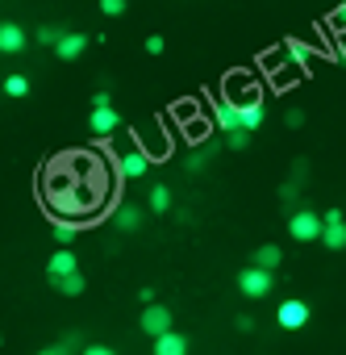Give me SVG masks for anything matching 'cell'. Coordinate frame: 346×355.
<instances>
[{
  "label": "cell",
  "instance_id": "6",
  "mask_svg": "<svg viewBox=\"0 0 346 355\" xmlns=\"http://www.w3.org/2000/svg\"><path fill=\"white\" fill-rule=\"evenodd\" d=\"M92 134H100V138H109L117 125H121V117H117V109L113 105H92Z\"/></svg>",
  "mask_w": 346,
  "mask_h": 355
},
{
  "label": "cell",
  "instance_id": "18",
  "mask_svg": "<svg viewBox=\"0 0 346 355\" xmlns=\"http://www.w3.org/2000/svg\"><path fill=\"white\" fill-rule=\"evenodd\" d=\"M55 284H59V293H63V297H80V293H84V272H71V276H59Z\"/></svg>",
  "mask_w": 346,
  "mask_h": 355
},
{
  "label": "cell",
  "instance_id": "13",
  "mask_svg": "<svg viewBox=\"0 0 346 355\" xmlns=\"http://www.w3.org/2000/svg\"><path fill=\"white\" fill-rule=\"evenodd\" d=\"M21 46H26V30L13 26V21H5V26H0V51H5V55H17Z\"/></svg>",
  "mask_w": 346,
  "mask_h": 355
},
{
  "label": "cell",
  "instance_id": "5",
  "mask_svg": "<svg viewBox=\"0 0 346 355\" xmlns=\"http://www.w3.org/2000/svg\"><path fill=\"white\" fill-rule=\"evenodd\" d=\"M163 330H171V309H163V305L150 301V305L142 309V334L154 338V334H163Z\"/></svg>",
  "mask_w": 346,
  "mask_h": 355
},
{
  "label": "cell",
  "instance_id": "24",
  "mask_svg": "<svg viewBox=\"0 0 346 355\" xmlns=\"http://www.w3.org/2000/svg\"><path fill=\"white\" fill-rule=\"evenodd\" d=\"M246 142H251V130H230V146L234 150H242Z\"/></svg>",
  "mask_w": 346,
  "mask_h": 355
},
{
  "label": "cell",
  "instance_id": "23",
  "mask_svg": "<svg viewBox=\"0 0 346 355\" xmlns=\"http://www.w3.org/2000/svg\"><path fill=\"white\" fill-rule=\"evenodd\" d=\"M100 13L104 17H121L125 13V0H100Z\"/></svg>",
  "mask_w": 346,
  "mask_h": 355
},
{
  "label": "cell",
  "instance_id": "21",
  "mask_svg": "<svg viewBox=\"0 0 346 355\" xmlns=\"http://www.w3.org/2000/svg\"><path fill=\"white\" fill-rule=\"evenodd\" d=\"M117 226H121V230H138V226H142V214H138V209H121V214H117Z\"/></svg>",
  "mask_w": 346,
  "mask_h": 355
},
{
  "label": "cell",
  "instance_id": "1",
  "mask_svg": "<svg viewBox=\"0 0 346 355\" xmlns=\"http://www.w3.org/2000/svg\"><path fill=\"white\" fill-rule=\"evenodd\" d=\"M42 197L55 218H92L109 197V180L92 155H63L42 175Z\"/></svg>",
  "mask_w": 346,
  "mask_h": 355
},
{
  "label": "cell",
  "instance_id": "11",
  "mask_svg": "<svg viewBox=\"0 0 346 355\" xmlns=\"http://www.w3.org/2000/svg\"><path fill=\"white\" fill-rule=\"evenodd\" d=\"M146 167H150L146 150H129V155H121V159H117V171L125 175V180H138V175H146Z\"/></svg>",
  "mask_w": 346,
  "mask_h": 355
},
{
  "label": "cell",
  "instance_id": "14",
  "mask_svg": "<svg viewBox=\"0 0 346 355\" xmlns=\"http://www.w3.org/2000/svg\"><path fill=\"white\" fill-rule=\"evenodd\" d=\"M75 234H84V218H55V239L63 247L75 243Z\"/></svg>",
  "mask_w": 346,
  "mask_h": 355
},
{
  "label": "cell",
  "instance_id": "20",
  "mask_svg": "<svg viewBox=\"0 0 346 355\" xmlns=\"http://www.w3.org/2000/svg\"><path fill=\"white\" fill-rule=\"evenodd\" d=\"M5 92H9V96H26V92H30V80H26V76H9V80H5Z\"/></svg>",
  "mask_w": 346,
  "mask_h": 355
},
{
  "label": "cell",
  "instance_id": "8",
  "mask_svg": "<svg viewBox=\"0 0 346 355\" xmlns=\"http://www.w3.org/2000/svg\"><path fill=\"white\" fill-rule=\"evenodd\" d=\"M213 117H217V130H242L238 125V101H230V96H217L213 101Z\"/></svg>",
  "mask_w": 346,
  "mask_h": 355
},
{
  "label": "cell",
  "instance_id": "19",
  "mask_svg": "<svg viewBox=\"0 0 346 355\" xmlns=\"http://www.w3.org/2000/svg\"><path fill=\"white\" fill-rule=\"evenodd\" d=\"M150 209H154V214H167V209H171V193H167L163 184L150 189Z\"/></svg>",
  "mask_w": 346,
  "mask_h": 355
},
{
  "label": "cell",
  "instance_id": "4",
  "mask_svg": "<svg viewBox=\"0 0 346 355\" xmlns=\"http://www.w3.org/2000/svg\"><path fill=\"white\" fill-rule=\"evenodd\" d=\"M275 326H284V330H300V326H309V301H280L275 305Z\"/></svg>",
  "mask_w": 346,
  "mask_h": 355
},
{
  "label": "cell",
  "instance_id": "10",
  "mask_svg": "<svg viewBox=\"0 0 346 355\" xmlns=\"http://www.w3.org/2000/svg\"><path fill=\"white\" fill-rule=\"evenodd\" d=\"M46 272H51V280H59V276H71V272H80V259H75V251H71V247L55 251V255H51V263H46Z\"/></svg>",
  "mask_w": 346,
  "mask_h": 355
},
{
  "label": "cell",
  "instance_id": "2",
  "mask_svg": "<svg viewBox=\"0 0 346 355\" xmlns=\"http://www.w3.org/2000/svg\"><path fill=\"white\" fill-rule=\"evenodd\" d=\"M271 284H275V272H271V268H259V263H255V268H242V272H238V288H242L246 297H267Z\"/></svg>",
  "mask_w": 346,
  "mask_h": 355
},
{
  "label": "cell",
  "instance_id": "3",
  "mask_svg": "<svg viewBox=\"0 0 346 355\" xmlns=\"http://www.w3.org/2000/svg\"><path fill=\"white\" fill-rule=\"evenodd\" d=\"M321 218L313 214V209H296L292 218H288V234L296 239V243H313V239H321Z\"/></svg>",
  "mask_w": 346,
  "mask_h": 355
},
{
  "label": "cell",
  "instance_id": "27",
  "mask_svg": "<svg viewBox=\"0 0 346 355\" xmlns=\"http://www.w3.org/2000/svg\"><path fill=\"white\" fill-rule=\"evenodd\" d=\"M80 355H117V351H113V347H100V343H96V347H84Z\"/></svg>",
  "mask_w": 346,
  "mask_h": 355
},
{
  "label": "cell",
  "instance_id": "25",
  "mask_svg": "<svg viewBox=\"0 0 346 355\" xmlns=\"http://www.w3.org/2000/svg\"><path fill=\"white\" fill-rule=\"evenodd\" d=\"M163 46H167V42H163L158 34H150V38H146V51H150V55H163Z\"/></svg>",
  "mask_w": 346,
  "mask_h": 355
},
{
  "label": "cell",
  "instance_id": "9",
  "mask_svg": "<svg viewBox=\"0 0 346 355\" xmlns=\"http://www.w3.org/2000/svg\"><path fill=\"white\" fill-rule=\"evenodd\" d=\"M263 117H267V113H263V101H259V96L238 101V125H242V130H259Z\"/></svg>",
  "mask_w": 346,
  "mask_h": 355
},
{
  "label": "cell",
  "instance_id": "7",
  "mask_svg": "<svg viewBox=\"0 0 346 355\" xmlns=\"http://www.w3.org/2000/svg\"><path fill=\"white\" fill-rule=\"evenodd\" d=\"M154 355H188V338L176 334V326H171V330L154 334Z\"/></svg>",
  "mask_w": 346,
  "mask_h": 355
},
{
  "label": "cell",
  "instance_id": "12",
  "mask_svg": "<svg viewBox=\"0 0 346 355\" xmlns=\"http://www.w3.org/2000/svg\"><path fill=\"white\" fill-rule=\"evenodd\" d=\"M84 46H88V38H84V34H59L55 55H59V59H80V55H84Z\"/></svg>",
  "mask_w": 346,
  "mask_h": 355
},
{
  "label": "cell",
  "instance_id": "28",
  "mask_svg": "<svg viewBox=\"0 0 346 355\" xmlns=\"http://www.w3.org/2000/svg\"><path fill=\"white\" fill-rule=\"evenodd\" d=\"M234 326H238V330H242V334H251V330H255V318H246V313H242V318H238V322H234Z\"/></svg>",
  "mask_w": 346,
  "mask_h": 355
},
{
  "label": "cell",
  "instance_id": "17",
  "mask_svg": "<svg viewBox=\"0 0 346 355\" xmlns=\"http://www.w3.org/2000/svg\"><path fill=\"white\" fill-rule=\"evenodd\" d=\"M280 259H284V251H280L275 243H267V247H259V251H255V263H259V268H271V272H275V268H280Z\"/></svg>",
  "mask_w": 346,
  "mask_h": 355
},
{
  "label": "cell",
  "instance_id": "22",
  "mask_svg": "<svg viewBox=\"0 0 346 355\" xmlns=\"http://www.w3.org/2000/svg\"><path fill=\"white\" fill-rule=\"evenodd\" d=\"M59 34H63V30H55V26H42V30H38L34 38H38L42 46H55V42H59Z\"/></svg>",
  "mask_w": 346,
  "mask_h": 355
},
{
  "label": "cell",
  "instance_id": "26",
  "mask_svg": "<svg viewBox=\"0 0 346 355\" xmlns=\"http://www.w3.org/2000/svg\"><path fill=\"white\" fill-rule=\"evenodd\" d=\"M284 121H288V125H292V130H300V125H304V113H300V109H292V113H288V117H284Z\"/></svg>",
  "mask_w": 346,
  "mask_h": 355
},
{
  "label": "cell",
  "instance_id": "16",
  "mask_svg": "<svg viewBox=\"0 0 346 355\" xmlns=\"http://www.w3.org/2000/svg\"><path fill=\"white\" fill-rule=\"evenodd\" d=\"M284 55H288L296 67H309V59H313V46H304L300 38H288V42H284Z\"/></svg>",
  "mask_w": 346,
  "mask_h": 355
},
{
  "label": "cell",
  "instance_id": "15",
  "mask_svg": "<svg viewBox=\"0 0 346 355\" xmlns=\"http://www.w3.org/2000/svg\"><path fill=\"white\" fill-rule=\"evenodd\" d=\"M321 243H325L329 251H342V247H346V222H325V226H321Z\"/></svg>",
  "mask_w": 346,
  "mask_h": 355
},
{
  "label": "cell",
  "instance_id": "29",
  "mask_svg": "<svg viewBox=\"0 0 346 355\" xmlns=\"http://www.w3.org/2000/svg\"><path fill=\"white\" fill-rule=\"evenodd\" d=\"M38 355H63V351H38Z\"/></svg>",
  "mask_w": 346,
  "mask_h": 355
}]
</instances>
